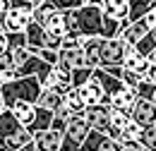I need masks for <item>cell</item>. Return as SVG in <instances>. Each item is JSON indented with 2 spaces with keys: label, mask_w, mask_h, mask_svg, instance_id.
<instances>
[{
  "label": "cell",
  "mask_w": 156,
  "mask_h": 151,
  "mask_svg": "<svg viewBox=\"0 0 156 151\" xmlns=\"http://www.w3.org/2000/svg\"><path fill=\"white\" fill-rule=\"evenodd\" d=\"M67 15V29L77 31L84 38L103 36V10L94 5H82L79 10L65 12Z\"/></svg>",
  "instance_id": "cell-1"
},
{
  "label": "cell",
  "mask_w": 156,
  "mask_h": 151,
  "mask_svg": "<svg viewBox=\"0 0 156 151\" xmlns=\"http://www.w3.org/2000/svg\"><path fill=\"white\" fill-rule=\"evenodd\" d=\"M41 91H43V84H41L36 77H20L10 84H2V101H5V108H10L15 101H29V103H36L39 106Z\"/></svg>",
  "instance_id": "cell-2"
},
{
  "label": "cell",
  "mask_w": 156,
  "mask_h": 151,
  "mask_svg": "<svg viewBox=\"0 0 156 151\" xmlns=\"http://www.w3.org/2000/svg\"><path fill=\"white\" fill-rule=\"evenodd\" d=\"M127 43L122 38H103V48H101V67H120L127 55Z\"/></svg>",
  "instance_id": "cell-3"
},
{
  "label": "cell",
  "mask_w": 156,
  "mask_h": 151,
  "mask_svg": "<svg viewBox=\"0 0 156 151\" xmlns=\"http://www.w3.org/2000/svg\"><path fill=\"white\" fill-rule=\"evenodd\" d=\"M111 106H94V108H87V113H84V118H87V122H89V127L94 130V132H103L108 134L111 132Z\"/></svg>",
  "instance_id": "cell-4"
},
{
  "label": "cell",
  "mask_w": 156,
  "mask_h": 151,
  "mask_svg": "<svg viewBox=\"0 0 156 151\" xmlns=\"http://www.w3.org/2000/svg\"><path fill=\"white\" fill-rule=\"evenodd\" d=\"M82 151H122V144L115 142V139H111L108 134L91 130L89 137H87V142L82 144Z\"/></svg>",
  "instance_id": "cell-5"
},
{
  "label": "cell",
  "mask_w": 156,
  "mask_h": 151,
  "mask_svg": "<svg viewBox=\"0 0 156 151\" xmlns=\"http://www.w3.org/2000/svg\"><path fill=\"white\" fill-rule=\"evenodd\" d=\"M132 120H135L137 125H142V127H154L156 125V106L151 101H147V98H137V103L132 106Z\"/></svg>",
  "instance_id": "cell-6"
},
{
  "label": "cell",
  "mask_w": 156,
  "mask_h": 151,
  "mask_svg": "<svg viewBox=\"0 0 156 151\" xmlns=\"http://www.w3.org/2000/svg\"><path fill=\"white\" fill-rule=\"evenodd\" d=\"M79 94L84 98V103H87V108H94V106H108V96L103 91V86L98 84L96 79L91 77V82L89 84H84V86H79Z\"/></svg>",
  "instance_id": "cell-7"
},
{
  "label": "cell",
  "mask_w": 156,
  "mask_h": 151,
  "mask_svg": "<svg viewBox=\"0 0 156 151\" xmlns=\"http://www.w3.org/2000/svg\"><path fill=\"white\" fill-rule=\"evenodd\" d=\"M94 79H96L98 84L103 86V91H106V96H108V98L125 89L122 79H120V77H115V75H111L106 67H96V70H94Z\"/></svg>",
  "instance_id": "cell-8"
},
{
  "label": "cell",
  "mask_w": 156,
  "mask_h": 151,
  "mask_svg": "<svg viewBox=\"0 0 156 151\" xmlns=\"http://www.w3.org/2000/svg\"><path fill=\"white\" fill-rule=\"evenodd\" d=\"M34 22L31 12H24V10H10L5 15V26H7V34H20L27 31V26Z\"/></svg>",
  "instance_id": "cell-9"
},
{
  "label": "cell",
  "mask_w": 156,
  "mask_h": 151,
  "mask_svg": "<svg viewBox=\"0 0 156 151\" xmlns=\"http://www.w3.org/2000/svg\"><path fill=\"white\" fill-rule=\"evenodd\" d=\"M101 48H103V36L84 38L82 51H84V58H87V67H91V70L101 67Z\"/></svg>",
  "instance_id": "cell-10"
},
{
  "label": "cell",
  "mask_w": 156,
  "mask_h": 151,
  "mask_svg": "<svg viewBox=\"0 0 156 151\" xmlns=\"http://www.w3.org/2000/svg\"><path fill=\"white\" fill-rule=\"evenodd\" d=\"M34 144L39 151H60L62 146V132L55 130H43V132L34 134Z\"/></svg>",
  "instance_id": "cell-11"
},
{
  "label": "cell",
  "mask_w": 156,
  "mask_h": 151,
  "mask_svg": "<svg viewBox=\"0 0 156 151\" xmlns=\"http://www.w3.org/2000/svg\"><path fill=\"white\" fill-rule=\"evenodd\" d=\"M137 91L135 89H130V86H125L122 91H118L115 96H111L108 98V106L113 108V111H125V113H130L132 111V106L137 103Z\"/></svg>",
  "instance_id": "cell-12"
},
{
  "label": "cell",
  "mask_w": 156,
  "mask_h": 151,
  "mask_svg": "<svg viewBox=\"0 0 156 151\" xmlns=\"http://www.w3.org/2000/svg\"><path fill=\"white\" fill-rule=\"evenodd\" d=\"M36 108H39L36 103H29V101H15L7 111H12L15 118L20 120L22 125H24V127H29V125L34 122V118H36Z\"/></svg>",
  "instance_id": "cell-13"
},
{
  "label": "cell",
  "mask_w": 156,
  "mask_h": 151,
  "mask_svg": "<svg viewBox=\"0 0 156 151\" xmlns=\"http://www.w3.org/2000/svg\"><path fill=\"white\" fill-rule=\"evenodd\" d=\"M39 106H41V108H46V111H51V113H55V111H60V108L65 106V94H60L58 89L43 86L41 98H39Z\"/></svg>",
  "instance_id": "cell-14"
},
{
  "label": "cell",
  "mask_w": 156,
  "mask_h": 151,
  "mask_svg": "<svg viewBox=\"0 0 156 151\" xmlns=\"http://www.w3.org/2000/svg\"><path fill=\"white\" fill-rule=\"evenodd\" d=\"M27 46H29V51L31 53H36V51H41V48H46V29L41 26V24H36V22H31L29 26H27Z\"/></svg>",
  "instance_id": "cell-15"
},
{
  "label": "cell",
  "mask_w": 156,
  "mask_h": 151,
  "mask_svg": "<svg viewBox=\"0 0 156 151\" xmlns=\"http://www.w3.org/2000/svg\"><path fill=\"white\" fill-rule=\"evenodd\" d=\"M22 130H24V125L15 118L12 111L5 108V111L0 113V139H7V137H12V134L22 132Z\"/></svg>",
  "instance_id": "cell-16"
},
{
  "label": "cell",
  "mask_w": 156,
  "mask_h": 151,
  "mask_svg": "<svg viewBox=\"0 0 156 151\" xmlns=\"http://www.w3.org/2000/svg\"><path fill=\"white\" fill-rule=\"evenodd\" d=\"M149 31H151V29L144 24V19H139V22H132V24H130V26L120 34V38H122L125 43H130V46H137V43L147 36Z\"/></svg>",
  "instance_id": "cell-17"
},
{
  "label": "cell",
  "mask_w": 156,
  "mask_h": 151,
  "mask_svg": "<svg viewBox=\"0 0 156 151\" xmlns=\"http://www.w3.org/2000/svg\"><path fill=\"white\" fill-rule=\"evenodd\" d=\"M103 15L118 19V22L127 19V15H130V0H106V5H103Z\"/></svg>",
  "instance_id": "cell-18"
},
{
  "label": "cell",
  "mask_w": 156,
  "mask_h": 151,
  "mask_svg": "<svg viewBox=\"0 0 156 151\" xmlns=\"http://www.w3.org/2000/svg\"><path fill=\"white\" fill-rule=\"evenodd\" d=\"M151 10H156V0H130V15H127L130 24L144 19Z\"/></svg>",
  "instance_id": "cell-19"
},
{
  "label": "cell",
  "mask_w": 156,
  "mask_h": 151,
  "mask_svg": "<svg viewBox=\"0 0 156 151\" xmlns=\"http://www.w3.org/2000/svg\"><path fill=\"white\" fill-rule=\"evenodd\" d=\"M60 62H65L67 67L77 70V67H87V58L82 48H62L60 51Z\"/></svg>",
  "instance_id": "cell-20"
},
{
  "label": "cell",
  "mask_w": 156,
  "mask_h": 151,
  "mask_svg": "<svg viewBox=\"0 0 156 151\" xmlns=\"http://www.w3.org/2000/svg\"><path fill=\"white\" fill-rule=\"evenodd\" d=\"M53 118H55V113H51V111H46V108H36V118H34V122L27 127L31 134L36 132H43V130H51V125H53Z\"/></svg>",
  "instance_id": "cell-21"
},
{
  "label": "cell",
  "mask_w": 156,
  "mask_h": 151,
  "mask_svg": "<svg viewBox=\"0 0 156 151\" xmlns=\"http://www.w3.org/2000/svg\"><path fill=\"white\" fill-rule=\"evenodd\" d=\"M65 106H67L75 115H84L87 113V103H84V98H82V94H79V89H75V86L65 91Z\"/></svg>",
  "instance_id": "cell-22"
},
{
  "label": "cell",
  "mask_w": 156,
  "mask_h": 151,
  "mask_svg": "<svg viewBox=\"0 0 156 151\" xmlns=\"http://www.w3.org/2000/svg\"><path fill=\"white\" fill-rule=\"evenodd\" d=\"M111 111H113V108H111ZM130 122H132V115L125 113V111H113V113H111V130H115V132L122 134V130H125Z\"/></svg>",
  "instance_id": "cell-23"
},
{
  "label": "cell",
  "mask_w": 156,
  "mask_h": 151,
  "mask_svg": "<svg viewBox=\"0 0 156 151\" xmlns=\"http://www.w3.org/2000/svg\"><path fill=\"white\" fill-rule=\"evenodd\" d=\"M142 130H144V127L137 125L135 120H132V122L122 130V139H120V144H135V142H139V139H142Z\"/></svg>",
  "instance_id": "cell-24"
},
{
  "label": "cell",
  "mask_w": 156,
  "mask_h": 151,
  "mask_svg": "<svg viewBox=\"0 0 156 151\" xmlns=\"http://www.w3.org/2000/svg\"><path fill=\"white\" fill-rule=\"evenodd\" d=\"M43 2L51 5L53 10H60V12H72L84 5V0H43Z\"/></svg>",
  "instance_id": "cell-25"
},
{
  "label": "cell",
  "mask_w": 156,
  "mask_h": 151,
  "mask_svg": "<svg viewBox=\"0 0 156 151\" xmlns=\"http://www.w3.org/2000/svg\"><path fill=\"white\" fill-rule=\"evenodd\" d=\"M91 77H94V70H91V67H77V70H72V86L79 89V86L89 84Z\"/></svg>",
  "instance_id": "cell-26"
},
{
  "label": "cell",
  "mask_w": 156,
  "mask_h": 151,
  "mask_svg": "<svg viewBox=\"0 0 156 151\" xmlns=\"http://www.w3.org/2000/svg\"><path fill=\"white\" fill-rule=\"evenodd\" d=\"M139 144H142L147 151H156V127H144Z\"/></svg>",
  "instance_id": "cell-27"
},
{
  "label": "cell",
  "mask_w": 156,
  "mask_h": 151,
  "mask_svg": "<svg viewBox=\"0 0 156 151\" xmlns=\"http://www.w3.org/2000/svg\"><path fill=\"white\" fill-rule=\"evenodd\" d=\"M135 91H137V96H139V98L151 101V98H154V94H156V84H154V82H149V79H142V82H139V86H137Z\"/></svg>",
  "instance_id": "cell-28"
},
{
  "label": "cell",
  "mask_w": 156,
  "mask_h": 151,
  "mask_svg": "<svg viewBox=\"0 0 156 151\" xmlns=\"http://www.w3.org/2000/svg\"><path fill=\"white\" fill-rule=\"evenodd\" d=\"M137 51H139V53H142V55H151V53H154L156 51V41H154V36H151V34H147V36L142 38V41H139V43H137L135 46Z\"/></svg>",
  "instance_id": "cell-29"
},
{
  "label": "cell",
  "mask_w": 156,
  "mask_h": 151,
  "mask_svg": "<svg viewBox=\"0 0 156 151\" xmlns=\"http://www.w3.org/2000/svg\"><path fill=\"white\" fill-rule=\"evenodd\" d=\"M120 79H122V84H125V86H130V89H137V86H139V82H142V77L137 75V72H132V70H125V67H122V75H120Z\"/></svg>",
  "instance_id": "cell-30"
},
{
  "label": "cell",
  "mask_w": 156,
  "mask_h": 151,
  "mask_svg": "<svg viewBox=\"0 0 156 151\" xmlns=\"http://www.w3.org/2000/svg\"><path fill=\"white\" fill-rule=\"evenodd\" d=\"M34 55H39L41 60H46V62H48V65H53V67L60 62V53H55V51H48V48H41V51H36V53H34Z\"/></svg>",
  "instance_id": "cell-31"
},
{
  "label": "cell",
  "mask_w": 156,
  "mask_h": 151,
  "mask_svg": "<svg viewBox=\"0 0 156 151\" xmlns=\"http://www.w3.org/2000/svg\"><path fill=\"white\" fill-rule=\"evenodd\" d=\"M7 41H10V48H29L24 31H20V34H7Z\"/></svg>",
  "instance_id": "cell-32"
},
{
  "label": "cell",
  "mask_w": 156,
  "mask_h": 151,
  "mask_svg": "<svg viewBox=\"0 0 156 151\" xmlns=\"http://www.w3.org/2000/svg\"><path fill=\"white\" fill-rule=\"evenodd\" d=\"M7 51H10V41H7V34H5V31H0V58L5 55Z\"/></svg>",
  "instance_id": "cell-33"
},
{
  "label": "cell",
  "mask_w": 156,
  "mask_h": 151,
  "mask_svg": "<svg viewBox=\"0 0 156 151\" xmlns=\"http://www.w3.org/2000/svg\"><path fill=\"white\" fill-rule=\"evenodd\" d=\"M144 24H147L149 29H156V10H151V12L144 17Z\"/></svg>",
  "instance_id": "cell-34"
},
{
  "label": "cell",
  "mask_w": 156,
  "mask_h": 151,
  "mask_svg": "<svg viewBox=\"0 0 156 151\" xmlns=\"http://www.w3.org/2000/svg\"><path fill=\"white\" fill-rule=\"evenodd\" d=\"M122 151H147L139 142H135V144H122Z\"/></svg>",
  "instance_id": "cell-35"
},
{
  "label": "cell",
  "mask_w": 156,
  "mask_h": 151,
  "mask_svg": "<svg viewBox=\"0 0 156 151\" xmlns=\"http://www.w3.org/2000/svg\"><path fill=\"white\" fill-rule=\"evenodd\" d=\"M10 12V0H0V17H5Z\"/></svg>",
  "instance_id": "cell-36"
},
{
  "label": "cell",
  "mask_w": 156,
  "mask_h": 151,
  "mask_svg": "<svg viewBox=\"0 0 156 151\" xmlns=\"http://www.w3.org/2000/svg\"><path fill=\"white\" fill-rule=\"evenodd\" d=\"M17 151H39V149H36V144L31 142V144H27V146H22V149H17Z\"/></svg>",
  "instance_id": "cell-37"
},
{
  "label": "cell",
  "mask_w": 156,
  "mask_h": 151,
  "mask_svg": "<svg viewBox=\"0 0 156 151\" xmlns=\"http://www.w3.org/2000/svg\"><path fill=\"white\" fill-rule=\"evenodd\" d=\"M149 60H151V65H154V67H156V51H154V53H151V55H149Z\"/></svg>",
  "instance_id": "cell-38"
},
{
  "label": "cell",
  "mask_w": 156,
  "mask_h": 151,
  "mask_svg": "<svg viewBox=\"0 0 156 151\" xmlns=\"http://www.w3.org/2000/svg\"><path fill=\"white\" fill-rule=\"evenodd\" d=\"M2 111H5V101L0 98V113H2Z\"/></svg>",
  "instance_id": "cell-39"
},
{
  "label": "cell",
  "mask_w": 156,
  "mask_h": 151,
  "mask_svg": "<svg viewBox=\"0 0 156 151\" xmlns=\"http://www.w3.org/2000/svg\"><path fill=\"white\" fill-rule=\"evenodd\" d=\"M31 2H36V5H41V2H43V0H31Z\"/></svg>",
  "instance_id": "cell-40"
},
{
  "label": "cell",
  "mask_w": 156,
  "mask_h": 151,
  "mask_svg": "<svg viewBox=\"0 0 156 151\" xmlns=\"http://www.w3.org/2000/svg\"><path fill=\"white\" fill-rule=\"evenodd\" d=\"M151 103H154V106H156V94H154V98H151Z\"/></svg>",
  "instance_id": "cell-41"
},
{
  "label": "cell",
  "mask_w": 156,
  "mask_h": 151,
  "mask_svg": "<svg viewBox=\"0 0 156 151\" xmlns=\"http://www.w3.org/2000/svg\"><path fill=\"white\" fill-rule=\"evenodd\" d=\"M151 82H154V84H156V75H154V79H151Z\"/></svg>",
  "instance_id": "cell-42"
},
{
  "label": "cell",
  "mask_w": 156,
  "mask_h": 151,
  "mask_svg": "<svg viewBox=\"0 0 156 151\" xmlns=\"http://www.w3.org/2000/svg\"><path fill=\"white\" fill-rule=\"evenodd\" d=\"M0 91H2V84H0ZM0 98H2V96H0Z\"/></svg>",
  "instance_id": "cell-43"
},
{
  "label": "cell",
  "mask_w": 156,
  "mask_h": 151,
  "mask_svg": "<svg viewBox=\"0 0 156 151\" xmlns=\"http://www.w3.org/2000/svg\"><path fill=\"white\" fill-rule=\"evenodd\" d=\"M154 127H156V125H154Z\"/></svg>",
  "instance_id": "cell-44"
}]
</instances>
